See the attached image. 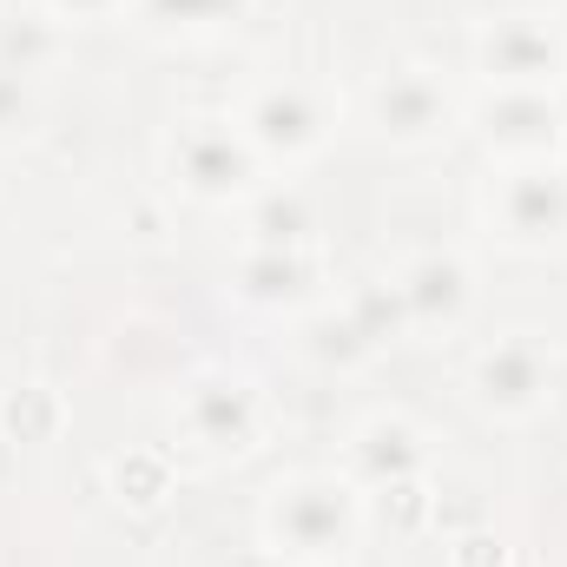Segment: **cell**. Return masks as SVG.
<instances>
[{"mask_svg": "<svg viewBox=\"0 0 567 567\" xmlns=\"http://www.w3.org/2000/svg\"><path fill=\"white\" fill-rule=\"evenodd\" d=\"M350 535V495L337 482H290L271 502V542L290 555H330Z\"/></svg>", "mask_w": 567, "mask_h": 567, "instance_id": "6da1fadb", "label": "cell"}, {"mask_svg": "<svg viewBox=\"0 0 567 567\" xmlns=\"http://www.w3.org/2000/svg\"><path fill=\"white\" fill-rule=\"evenodd\" d=\"M495 212H502L508 238H522V245H542V238L567 231V172L561 165H522V172H508L502 192H495Z\"/></svg>", "mask_w": 567, "mask_h": 567, "instance_id": "7a4b0ae2", "label": "cell"}, {"mask_svg": "<svg viewBox=\"0 0 567 567\" xmlns=\"http://www.w3.org/2000/svg\"><path fill=\"white\" fill-rule=\"evenodd\" d=\"M172 165H178V178H185L192 192H205V198H225V192H238V185L251 178V152L231 140L218 120L185 126L178 145H172Z\"/></svg>", "mask_w": 567, "mask_h": 567, "instance_id": "3957f363", "label": "cell"}, {"mask_svg": "<svg viewBox=\"0 0 567 567\" xmlns=\"http://www.w3.org/2000/svg\"><path fill=\"white\" fill-rule=\"evenodd\" d=\"M475 390H482L488 410H508V416L535 410L542 390H548V357H542V343H535V337H508V343H495V350L475 363Z\"/></svg>", "mask_w": 567, "mask_h": 567, "instance_id": "277c9868", "label": "cell"}, {"mask_svg": "<svg viewBox=\"0 0 567 567\" xmlns=\"http://www.w3.org/2000/svg\"><path fill=\"white\" fill-rule=\"evenodd\" d=\"M482 66L495 80H508V86H535V80H548L561 66V47H555V33L542 20H495L482 33Z\"/></svg>", "mask_w": 567, "mask_h": 567, "instance_id": "5b68a950", "label": "cell"}, {"mask_svg": "<svg viewBox=\"0 0 567 567\" xmlns=\"http://www.w3.org/2000/svg\"><path fill=\"white\" fill-rule=\"evenodd\" d=\"M185 423L198 429L212 449H245V442H251V429H258V403H251V390H245V383L212 377V383H198V390H192Z\"/></svg>", "mask_w": 567, "mask_h": 567, "instance_id": "8992f818", "label": "cell"}, {"mask_svg": "<svg viewBox=\"0 0 567 567\" xmlns=\"http://www.w3.org/2000/svg\"><path fill=\"white\" fill-rule=\"evenodd\" d=\"M251 140L265 145V152H310V145L323 140V106L303 86H271L251 106Z\"/></svg>", "mask_w": 567, "mask_h": 567, "instance_id": "52a82bcc", "label": "cell"}, {"mask_svg": "<svg viewBox=\"0 0 567 567\" xmlns=\"http://www.w3.org/2000/svg\"><path fill=\"white\" fill-rule=\"evenodd\" d=\"M449 120V100L429 73H390L377 86V126L396 133V140H429L435 126Z\"/></svg>", "mask_w": 567, "mask_h": 567, "instance_id": "ba28073f", "label": "cell"}, {"mask_svg": "<svg viewBox=\"0 0 567 567\" xmlns=\"http://www.w3.org/2000/svg\"><path fill=\"white\" fill-rule=\"evenodd\" d=\"M488 140L515 145V152H542L555 140V106L535 93V86H508L495 106H488Z\"/></svg>", "mask_w": 567, "mask_h": 567, "instance_id": "9c48e42d", "label": "cell"}, {"mask_svg": "<svg viewBox=\"0 0 567 567\" xmlns=\"http://www.w3.org/2000/svg\"><path fill=\"white\" fill-rule=\"evenodd\" d=\"M396 290H403V310H410V317L435 323V317H455V310H462L468 278H462V265H455V258H423V265H410V271H403Z\"/></svg>", "mask_w": 567, "mask_h": 567, "instance_id": "30bf717a", "label": "cell"}, {"mask_svg": "<svg viewBox=\"0 0 567 567\" xmlns=\"http://www.w3.org/2000/svg\"><path fill=\"white\" fill-rule=\"evenodd\" d=\"M357 468L377 482V488H390V482H410V468H416V435L403 423H370L357 435Z\"/></svg>", "mask_w": 567, "mask_h": 567, "instance_id": "8fae6325", "label": "cell"}, {"mask_svg": "<svg viewBox=\"0 0 567 567\" xmlns=\"http://www.w3.org/2000/svg\"><path fill=\"white\" fill-rule=\"evenodd\" d=\"M297 284H303V265L290 258V251H258L251 265H245V290L251 297H297Z\"/></svg>", "mask_w": 567, "mask_h": 567, "instance_id": "7c38bea8", "label": "cell"}, {"mask_svg": "<svg viewBox=\"0 0 567 567\" xmlns=\"http://www.w3.org/2000/svg\"><path fill=\"white\" fill-rule=\"evenodd\" d=\"M258 225H265V245H271V251H290V245L303 238V212H297V198H271Z\"/></svg>", "mask_w": 567, "mask_h": 567, "instance_id": "4fadbf2b", "label": "cell"}, {"mask_svg": "<svg viewBox=\"0 0 567 567\" xmlns=\"http://www.w3.org/2000/svg\"><path fill=\"white\" fill-rule=\"evenodd\" d=\"M20 120H27V86L13 66H0V133H13Z\"/></svg>", "mask_w": 567, "mask_h": 567, "instance_id": "5bb4252c", "label": "cell"}, {"mask_svg": "<svg viewBox=\"0 0 567 567\" xmlns=\"http://www.w3.org/2000/svg\"><path fill=\"white\" fill-rule=\"evenodd\" d=\"M53 7H60V13H106L113 0H53Z\"/></svg>", "mask_w": 567, "mask_h": 567, "instance_id": "9a60e30c", "label": "cell"}, {"mask_svg": "<svg viewBox=\"0 0 567 567\" xmlns=\"http://www.w3.org/2000/svg\"><path fill=\"white\" fill-rule=\"evenodd\" d=\"M245 567H265V561H245Z\"/></svg>", "mask_w": 567, "mask_h": 567, "instance_id": "2e32d148", "label": "cell"}]
</instances>
